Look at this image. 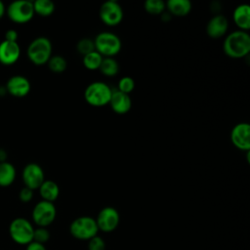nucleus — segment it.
I'll return each mask as SVG.
<instances>
[{
  "label": "nucleus",
  "mask_w": 250,
  "mask_h": 250,
  "mask_svg": "<svg viewBox=\"0 0 250 250\" xmlns=\"http://www.w3.org/2000/svg\"><path fill=\"white\" fill-rule=\"evenodd\" d=\"M34 228L31 223L24 218L14 219L9 226L11 238L18 244L27 245L33 241Z\"/></svg>",
  "instance_id": "obj_6"
},
{
  "label": "nucleus",
  "mask_w": 250,
  "mask_h": 250,
  "mask_svg": "<svg viewBox=\"0 0 250 250\" xmlns=\"http://www.w3.org/2000/svg\"><path fill=\"white\" fill-rule=\"evenodd\" d=\"M95 220L99 230L104 232H111L118 227L120 216L115 208L107 206L99 212Z\"/></svg>",
  "instance_id": "obj_10"
},
{
  "label": "nucleus",
  "mask_w": 250,
  "mask_h": 250,
  "mask_svg": "<svg viewBox=\"0 0 250 250\" xmlns=\"http://www.w3.org/2000/svg\"><path fill=\"white\" fill-rule=\"evenodd\" d=\"M112 94L111 88L104 82L96 81L90 83L85 91V101L93 106H104L109 103Z\"/></svg>",
  "instance_id": "obj_3"
},
{
  "label": "nucleus",
  "mask_w": 250,
  "mask_h": 250,
  "mask_svg": "<svg viewBox=\"0 0 250 250\" xmlns=\"http://www.w3.org/2000/svg\"><path fill=\"white\" fill-rule=\"evenodd\" d=\"M33 197V190L24 187L21 189L20 193H19V198L21 201L22 202H29Z\"/></svg>",
  "instance_id": "obj_30"
},
{
  "label": "nucleus",
  "mask_w": 250,
  "mask_h": 250,
  "mask_svg": "<svg viewBox=\"0 0 250 250\" xmlns=\"http://www.w3.org/2000/svg\"><path fill=\"white\" fill-rule=\"evenodd\" d=\"M27 57L36 65H43L52 57V43L44 36L33 39L27 47Z\"/></svg>",
  "instance_id": "obj_2"
},
{
  "label": "nucleus",
  "mask_w": 250,
  "mask_h": 250,
  "mask_svg": "<svg viewBox=\"0 0 250 250\" xmlns=\"http://www.w3.org/2000/svg\"><path fill=\"white\" fill-rule=\"evenodd\" d=\"M225 54L232 59H241L250 52V35L247 31L235 30L229 33L223 43Z\"/></svg>",
  "instance_id": "obj_1"
},
{
  "label": "nucleus",
  "mask_w": 250,
  "mask_h": 250,
  "mask_svg": "<svg viewBox=\"0 0 250 250\" xmlns=\"http://www.w3.org/2000/svg\"><path fill=\"white\" fill-rule=\"evenodd\" d=\"M168 13L176 17H185L191 10V3L188 0H169L165 3Z\"/></svg>",
  "instance_id": "obj_18"
},
{
  "label": "nucleus",
  "mask_w": 250,
  "mask_h": 250,
  "mask_svg": "<svg viewBox=\"0 0 250 250\" xmlns=\"http://www.w3.org/2000/svg\"><path fill=\"white\" fill-rule=\"evenodd\" d=\"M25 250H46L44 244L32 241L29 244L26 245V249Z\"/></svg>",
  "instance_id": "obj_32"
},
{
  "label": "nucleus",
  "mask_w": 250,
  "mask_h": 250,
  "mask_svg": "<svg viewBox=\"0 0 250 250\" xmlns=\"http://www.w3.org/2000/svg\"><path fill=\"white\" fill-rule=\"evenodd\" d=\"M96 220L90 216H81L74 219L69 226L70 234L78 240H89L98 235Z\"/></svg>",
  "instance_id": "obj_4"
},
{
  "label": "nucleus",
  "mask_w": 250,
  "mask_h": 250,
  "mask_svg": "<svg viewBox=\"0 0 250 250\" xmlns=\"http://www.w3.org/2000/svg\"><path fill=\"white\" fill-rule=\"evenodd\" d=\"M22 181L24 187L32 190L38 189L45 181L44 172L41 166L37 163L26 164L22 170Z\"/></svg>",
  "instance_id": "obj_11"
},
{
  "label": "nucleus",
  "mask_w": 250,
  "mask_h": 250,
  "mask_svg": "<svg viewBox=\"0 0 250 250\" xmlns=\"http://www.w3.org/2000/svg\"><path fill=\"white\" fill-rule=\"evenodd\" d=\"M38 189L42 197V200L49 202H54L60 194L59 186L54 181L51 180H45Z\"/></svg>",
  "instance_id": "obj_19"
},
{
  "label": "nucleus",
  "mask_w": 250,
  "mask_h": 250,
  "mask_svg": "<svg viewBox=\"0 0 250 250\" xmlns=\"http://www.w3.org/2000/svg\"><path fill=\"white\" fill-rule=\"evenodd\" d=\"M32 3L34 14L41 17H49L55 11V4L51 0H36Z\"/></svg>",
  "instance_id": "obj_21"
},
{
  "label": "nucleus",
  "mask_w": 250,
  "mask_h": 250,
  "mask_svg": "<svg viewBox=\"0 0 250 250\" xmlns=\"http://www.w3.org/2000/svg\"><path fill=\"white\" fill-rule=\"evenodd\" d=\"M76 49H77L78 53L85 56V55L95 51L94 40H92L90 38H82L78 41V43L76 45Z\"/></svg>",
  "instance_id": "obj_26"
},
{
  "label": "nucleus",
  "mask_w": 250,
  "mask_h": 250,
  "mask_svg": "<svg viewBox=\"0 0 250 250\" xmlns=\"http://www.w3.org/2000/svg\"><path fill=\"white\" fill-rule=\"evenodd\" d=\"M103 59L104 58L97 51H93L83 56V65L90 70L99 69Z\"/></svg>",
  "instance_id": "obj_23"
},
{
  "label": "nucleus",
  "mask_w": 250,
  "mask_h": 250,
  "mask_svg": "<svg viewBox=\"0 0 250 250\" xmlns=\"http://www.w3.org/2000/svg\"><path fill=\"white\" fill-rule=\"evenodd\" d=\"M8 18L17 23L29 21L34 16L33 3L27 0H17L12 2L6 9Z\"/></svg>",
  "instance_id": "obj_7"
},
{
  "label": "nucleus",
  "mask_w": 250,
  "mask_h": 250,
  "mask_svg": "<svg viewBox=\"0 0 250 250\" xmlns=\"http://www.w3.org/2000/svg\"><path fill=\"white\" fill-rule=\"evenodd\" d=\"M233 21L240 29L247 31L250 28V7L248 4L238 5L232 14Z\"/></svg>",
  "instance_id": "obj_17"
},
{
  "label": "nucleus",
  "mask_w": 250,
  "mask_h": 250,
  "mask_svg": "<svg viewBox=\"0 0 250 250\" xmlns=\"http://www.w3.org/2000/svg\"><path fill=\"white\" fill-rule=\"evenodd\" d=\"M229 27L228 19L223 15H216L211 18L206 26V32L211 38H220L226 34Z\"/></svg>",
  "instance_id": "obj_15"
},
{
  "label": "nucleus",
  "mask_w": 250,
  "mask_h": 250,
  "mask_svg": "<svg viewBox=\"0 0 250 250\" xmlns=\"http://www.w3.org/2000/svg\"><path fill=\"white\" fill-rule=\"evenodd\" d=\"M170 18H171V15H170L169 13H164V12H163V13L161 14V20L164 21H169Z\"/></svg>",
  "instance_id": "obj_34"
},
{
  "label": "nucleus",
  "mask_w": 250,
  "mask_h": 250,
  "mask_svg": "<svg viewBox=\"0 0 250 250\" xmlns=\"http://www.w3.org/2000/svg\"><path fill=\"white\" fill-rule=\"evenodd\" d=\"M21 56V48L18 42L4 40L0 43V62L4 65L14 64Z\"/></svg>",
  "instance_id": "obj_14"
},
{
  "label": "nucleus",
  "mask_w": 250,
  "mask_h": 250,
  "mask_svg": "<svg viewBox=\"0 0 250 250\" xmlns=\"http://www.w3.org/2000/svg\"><path fill=\"white\" fill-rule=\"evenodd\" d=\"M230 141L237 148L250 150V125L247 122H240L234 125L230 132Z\"/></svg>",
  "instance_id": "obj_12"
},
{
  "label": "nucleus",
  "mask_w": 250,
  "mask_h": 250,
  "mask_svg": "<svg viewBox=\"0 0 250 250\" xmlns=\"http://www.w3.org/2000/svg\"><path fill=\"white\" fill-rule=\"evenodd\" d=\"M135 88V81L130 76H124L118 81V91L128 94L131 93Z\"/></svg>",
  "instance_id": "obj_27"
},
{
  "label": "nucleus",
  "mask_w": 250,
  "mask_h": 250,
  "mask_svg": "<svg viewBox=\"0 0 250 250\" xmlns=\"http://www.w3.org/2000/svg\"><path fill=\"white\" fill-rule=\"evenodd\" d=\"M16 179V169L10 162H0V187H9Z\"/></svg>",
  "instance_id": "obj_20"
},
{
  "label": "nucleus",
  "mask_w": 250,
  "mask_h": 250,
  "mask_svg": "<svg viewBox=\"0 0 250 250\" xmlns=\"http://www.w3.org/2000/svg\"><path fill=\"white\" fill-rule=\"evenodd\" d=\"M6 91L17 98L25 97L30 91V82L22 75H14L7 81Z\"/></svg>",
  "instance_id": "obj_13"
},
{
  "label": "nucleus",
  "mask_w": 250,
  "mask_h": 250,
  "mask_svg": "<svg viewBox=\"0 0 250 250\" xmlns=\"http://www.w3.org/2000/svg\"><path fill=\"white\" fill-rule=\"evenodd\" d=\"M5 12H6V8H5V5H4V3H3L2 1H0V19H1V18L4 16Z\"/></svg>",
  "instance_id": "obj_33"
},
{
  "label": "nucleus",
  "mask_w": 250,
  "mask_h": 250,
  "mask_svg": "<svg viewBox=\"0 0 250 250\" xmlns=\"http://www.w3.org/2000/svg\"><path fill=\"white\" fill-rule=\"evenodd\" d=\"M57 210L53 202L41 200L35 204L33 207L31 216L33 222L41 228H46L50 226L56 218Z\"/></svg>",
  "instance_id": "obj_8"
},
{
  "label": "nucleus",
  "mask_w": 250,
  "mask_h": 250,
  "mask_svg": "<svg viewBox=\"0 0 250 250\" xmlns=\"http://www.w3.org/2000/svg\"><path fill=\"white\" fill-rule=\"evenodd\" d=\"M166 9L165 3L161 0H146L145 10L151 15H161Z\"/></svg>",
  "instance_id": "obj_25"
},
{
  "label": "nucleus",
  "mask_w": 250,
  "mask_h": 250,
  "mask_svg": "<svg viewBox=\"0 0 250 250\" xmlns=\"http://www.w3.org/2000/svg\"><path fill=\"white\" fill-rule=\"evenodd\" d=\"M100 18L102 21L108 26L119 24L123 19V10L119 3L114 0H109L100 8Z\"/></svg>",
  "instance_id": "obj_9"
},
{
  "label": "nucleus",
  "mask_w": 250,
  "mask_h": 250,
  "mask_svg": "<svg viewBox=\"0 0 250 250\" xmlns=\"http://www.w3.org/2000/svg\"><path fill=\"white\" fill-rule=\"evenodd\" d=\"M47 63L50 70L54 73H62L66 69V66H67L65 59L59 55L51 57Z\"/></svg>",
  "instance_id": "obj_24"
},
{
  "label": "nucleus",
  "mask_w": 250,
  "mask_h": 250,
  "mask_svg": "<svg viewBox=\"0 0 250 250\" xmlns=\"http://www.w3.org/2000/svg\"><path fill=\"white\" fill-rule=\"evenodd\" d=\"M99 69L105 76H114L119 70V65L113 58H104Z\"/></svg>",
  "instance_id": "obj_22"
},
{
  "label": "nucleus",
  "mask_w": 250,
  "mask_h": 250,
  "mask_svg": "<svg viewBox=\"0 0 250 250\" xmlns=\"http://www.w3.org/2000/svg\"><path fill=\"white\" fill-rule=\"evenodd\" d=\"M88 250H105V242L104 240L96 235L88 240Z\"/></svg>",
  "instance_id": "obj_29"
},
{
  "label": "nucleus",
  "mask_w": 250,
  "mask_h": 250,
  "mask_svg": "<svg viewBox=\"0 0 250 250\" xmlns=\"http://www.w3.org/2000/svg\"><path fill=\"white\" fill-rule=\"evenodd\" d=\"M18 32L15 29H9L5 33V40L10 42H17Z\"/></svg>",
  "instance_id": "obj_31"
},
{
  "label": "nucleus",
  "mask_w": 250,
  "mask_h": 250,
  "mask_svg": "<svg viewBox=\"0 0 250 250\" xmlns=\"http://www.w3.org/2000/svg\"><path fill=\"white\" fill-rule=\"evenodd\" d=\"M49 238H50V232L46 228L38 227L37 229H34L33 241L44 244L49 240Z\"/></svg>",
  "instance_id": "obj_28"
},
{
  "label": "nucleus",
  "mask_w": 250,
  "mask_h": 250,
  "mask_svg": "<svg viewBox=\"0 0 250 250\" xmlns=\"http://www.w3.org/2000/svg\"><path fill=\"white\" fill-rule=\"evenodd\" d=\"M95 51L103 58H113L121 50V41L111 32H101L94 39Z\"/></svg>",
  "instance_id": "obj_5"
},
{
  "label": "nucleus",
  "mask_w": 250,
  "mask_h": 250,
  "mask_svg": "<svg viewBox=\"0 0 250 250\" xmlns=\"http://www.w3.org/2000/svg\"><path fill=\"white\" fill-rule=\"evenodd\" d=\"M111 109L118 114L127 113L132 106V101L128 94H124L118 90L112 91L109 103Z\"/></svg>",
  "instance_id": "obj_16"
}]
</instances>
